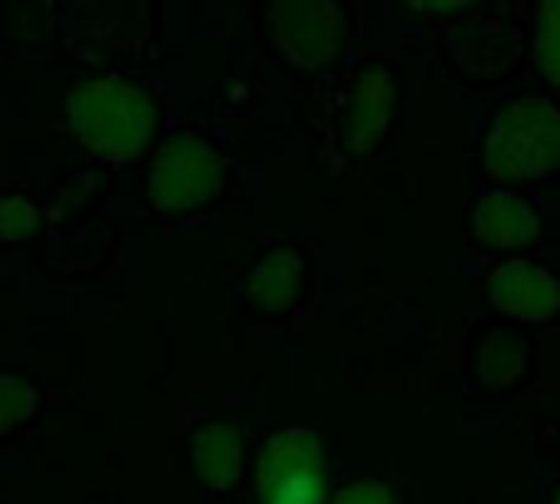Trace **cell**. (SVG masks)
Here are the masks:
<instances>
[{
	"label": "cell",
	"instance_id": "obj_1",
	"mask_svg": "<svg viewBox=\"0 0 560 504\" xmlns=\"http://www.w3.org/2000/svg\"><path fill=\"white\" fill-rule=\"evenodd\" d=\"M66 115L79 141L112 161L135 157L154 134V102L118 75L82 82L66 98Z\"/></svg>",
	"mask_w": 560,
	"mask_h": 504
},
{
	"label": "cell",
	"instance_id": "obj_2",
	"mask_svg": "<svg viewBox=\"0 0 560 504\" xmlns=\"http://www.w3.org/2000/svg\"><path fill=\"white\" fill-rule=\"evenodd\" d=\"M560 164V112L538 95L499 112L486 141V171L495 180H538Z\"/></svg>",
	"mask_w": 560,
	"mask_h": 504
},
{
	"label": "cell",
	"instance_id": "obj_3",
	"mask_svg": "<svg viewBox=\"0 0 560 504\" xmlns=\"http://www.w3.org/2000/svg\"><path fill=\"white\" fill-rule=\"evenodd\" d=\"M328 466L315 430L292 426L276 433L256 469L259 504H325Z\"/></svg>",
	"mask_w": 560,
	"mask_h": 504
},
{
	"label": "cell",
	"instance_id": "obj_4",
	"mask_svg": "<svg viewBox=\"0 0 560 504\" xmlns=\"http://www.w3.org/2000/svg\"><path fill=\"white\" fill-rule=\"evenodd\" d=\"M223 187V157L194 134H177L167 144H161L148 190L154 207L167 213L194 210L210 203Z\"/></svg>",
	"mask_w": 560,
	"mask_h": 504
},
{
	"label": "cell",
	"instance_id": "obj_5",
	"mask_svg": "<svg viewBox=\"0 0 560 504\" xmlns=\"http://www.w3.org/2000/svg\"><path fill=\"white\" fill-rule=\"evenodd\" d=\"M282 52L302 69L328 66L345 43V13L328 0H282L272 7Z\"/></svg>",
	"mask_w": 560,
	"mask_h": 504
},
{
	"label": "cell",
	"instance_id": "obj_6",
	"mask_svg": "<svg viewBox=\"0 0 560 504\" xmlns=\"http://www.w3.org/2000/svg\"><path fill=\"white\" fill-rule=\"evenodd\" d=\"M489 295L495 308L518 321H548L560 312L558 279L535 262H505L495 269Z\"/></svg>",
	"mask_w": 560,
	"mask_h": 504
},
{
	"label": "cell",
	"instance_id": "obj_7",
	"mask_svg": "<svg viewBox=\"0 0 560 504\" xmlns=\"http://www.w3.org/2000/svg\"><path fill=\"white\" fill-rule=\"evenodd\" d=\"M390 105H394V85L390 75L384 69H368L345 108V125H341V141L351 151H368L377 134L387 128L390 118Z\"/></svg>",
	"mask_w": 560,
	"mask_h": 504
},
{
	"label": "cell",
	"instance_id": "obj_8",
	"mask_svg": "<svg viewBox=\"0 0 560 504\" xmlns=\"http://www.w3.org/2000/svg\"><path fill=\"white\" fill-rule=\"evenodd\" d=\"M535 233H538L535 207L512 194H489L472 210V236L492 249L525 246Z\"/></svg>",
	"mask_w": 560,
	"mask_h": 504
},
{
	"label": "cell",
	"instance_id": "obj_9",
	"mask_svg": "<svg viewBox=\"0 0 560 504\" xmlns=\"http://www.w3.org/2000/svg\"><path fill=\"white\" fill-rule=\"evenodd\" d=\"M194 466L210 489H230L243 476V436L233 426H207L194 436Z\"/></svg>",
	"mask_w": 560,
	"mask_h": 504
},
{
	"label": "cell",
	"instance_id": "obj_10",
	"mask_svg": "<svg viewBox=\"0 0 560 504\" xmlns=\"http://www.w3.org/2000/svg\"><path fill=\"white\" fill-rule=\"evenodd\" d=\"M302 285V259L292 249H276L269 253L249 276V298L266 308V312H282L292 305L295 292Z\"/></svg>",
	"mask_w": 560,
	"mask_h": 504
},
{
	"label": "cell",
	"instance_id": "obj_11",
	"mask_svg": "<svg viewBox=\"0 0 560 504\" xmlns=\"http://www.w3.org/2000/svg\"><path fill=\"white\" fill-rule=\"evenodd\" d=\"M476 371H479V380H486L492 387L515 384L525 371V344L509 331L486 335V341L479 344Z\"/></svg>",
	"mask_w": 560,
	"mask_h": 504
},
{
	"label": "cell",
	"instance_id": "obj_12",
	"mask_svg": "<svg viewBox=\"0 0 560 504\" xmlns=\"http://www.w3.org/2000/svg\"><path fill=\"white\" fill-rule=\"evenodd\" d=\"M538 66L548 82L560 85V0H551L538 13V33H535Z\"/></svg>",
	"mask_w": 560,
	"mask_h": 504
},
{
	"label": "cell",
	"instance_id": "obj_13",
	"mask_svg": "<svg viewBox=\"0 0 560 504\" xmlns=\"http://www.w3.org/2000/svg\"><path fill=\"white\" fill-rule=\"evenodd\" d=\"M36 410V390L10 374H0V433L16 430Z\"/></svg>",
	"mask_w": 560,
	"mask_h": 504
},
{
	"label": "cell",
	"instance_id": "obj_14",
	"mask_svg": "<svg viewBox=\"0 0 560 504\" xmlns=\"http://www.w3.org/2000/svg\"><path fill=\"white\" fill-rule=\"evenodd\" d=\"M36 226V207L23 197L0 200V239H23Z\"/></svg>",
	"mask_w": 560,
	"mask_h": 504
},
{
	"label": "cell",
	"instance_id": "obj_15",
	"mask_svg": "<svg viewBox=\"0 0 560 504\" xmlns=\"http://www.w3.org/2000/svg\"><path fill=\"white\" fill-rule=\"evenodd\" d=\"M331 504H394V495L384 482H354L341 489Z\"/></svg>",
	"mask_w": 560,
	"mask_h": 504
},
{
	"label": "cell",
	"instance_id": "obj_16",
	"mask_svg": "<svg viewBox=\"0 0 560 504\" xmlns=\"http://www.w3.org/2000/svg\"><path fill=\"white\" fill-rule=\"evenodd\" d=\"M555 504H560V492H558V499H555Z\"/></svg>",
	"mask_w": 560,
	"mask_h": 504
}]
</instances>
